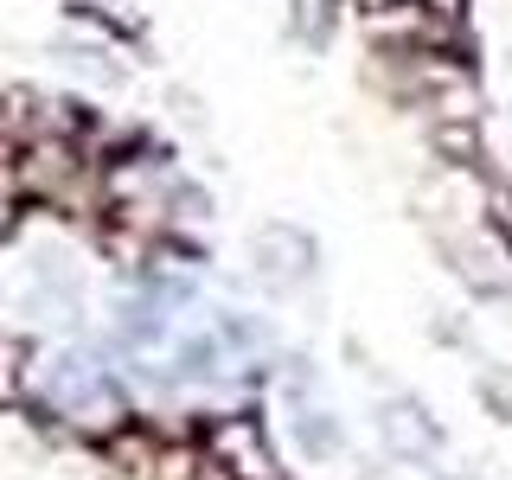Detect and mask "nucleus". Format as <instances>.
I'll return each mask as SVG.
<instances>
[{
	"label": "nucleus",
	"instance_id": "f257e3e1",
	"mask_svg": "<svg viewBox=\"0 0 512 480\" xmlns=\"http://www.w3.org/2000/svg\"><path fill=\"white\" fill-rule=\"evenodd\" d=\"M295 436H301V448H308V455H333V423H327V416H301Z\"/></svg>",
	"mask_w": 512,
	"mask_h": 480
}]
</instances>
